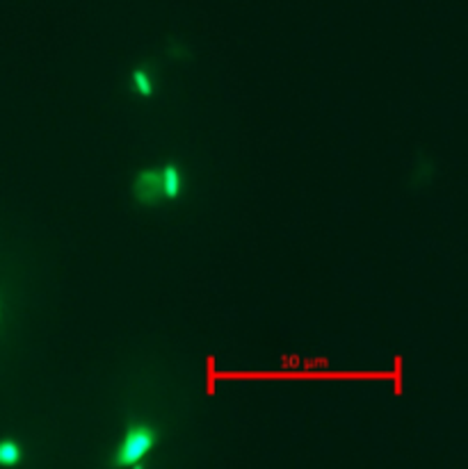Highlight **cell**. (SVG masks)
<instances>
[{
    "label": "cell",
    "instance_id": "6da1fadb",
    "mask_svg": "<svg viewBox=\"0 0 468 469\" xmlns=\"http://www.w3.org/2000/svg\"><path fill=\"white\" fill-rule=\"evenodd\" d=\"M156 440L158 437H156V431L151 426H147V424H133L126 431L119 449H117L115 463L119 467H139L153 451Z\"/></svg>",
    "mask_w": 468,
    "mask_h": 469
},
{
    "label": "cell",
    "instance_id": "7a4b0ae2",
    "mask_svg": "<svg viewBox=\"0 0 468 469\" xmlns=\"http://www.w3.org/2000/svg\"><path fill=\"white\" fill-rule=\"evenodd\" d=\"M186 180H183V171L177 165L160 166V198L168 201H177L183 194Z\"/></svg>",
    "mask_w": 468,
    "mask_h": 469
},
{
    "label": "cell",
    "instance_id": "3957f363",
    "mask_svg": "<svg viewBox=\"0 0 468 469\" xmlns=\"http://www.w3.org/2000/svg\"><path fill=\"white\" fill-rule=\"evenodd\" d=\"M135 194L142 203H156L160 198V169H147L135 180Z\"/></svg>",
    "mask_w": 468,
    "mask_h": 469
},
{
    "label": "cell",
    "instance_id": "277c9868",
    "mask_svg": "<svg viewBox=\"0 0 468 469\" xmlns=\"http://www.w3.org/2000/svg\"><path fill=\"white\" fill-rule=\"evenodd\" d=\"M130 89L135 96L148 98L153 94V78L147 69H135L130 74Z\"/></svg>",
    "mask_w": 468,
    "mask_h": 469
},
{
    "label": "cell",
    "instance_id": "5b68a950",
    "mask_svg": "<svg viewBox=\"0 0 468 469\" xmlns=\"http://www.w3.org/2000/svg\"><path fill=\"white\" fill-rule=\"evenodd\" d=\"M24 454L15 440H0V467H15L21 463Z\"/></svg>",
    "mask_w": 468,
    "mask_h": 469
}]
</instances>
